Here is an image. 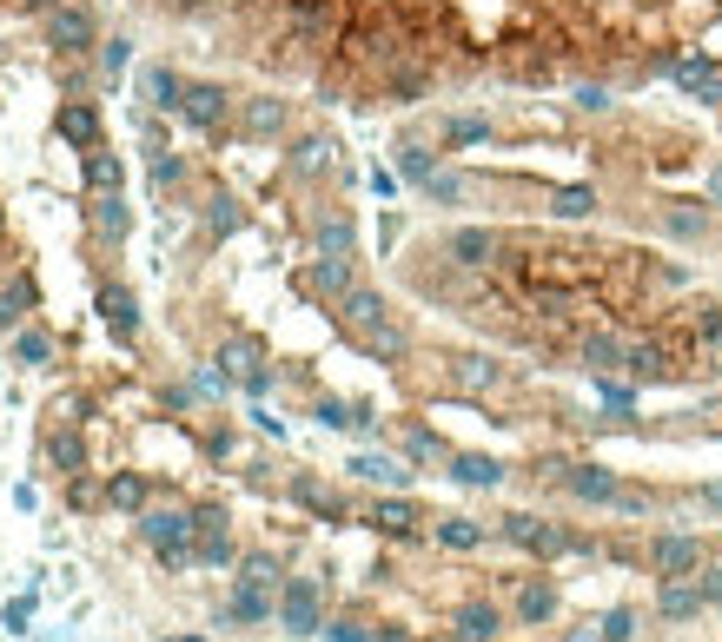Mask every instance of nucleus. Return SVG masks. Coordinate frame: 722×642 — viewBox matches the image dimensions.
Instances as JSON below:
<instances>
[{
	"mask_svg": "<svg viewBox=\"0 0 722 642\" xmlns=\"http://www.w3.org/2000/svg\"><path fill=\"white\" fill-rule=\"evenodd\" d=\"M332 107L676 87L722 133V0H146Z\"/></svg>",
	"mask_w": 722,
	"mask_h": 642,
	"instance_id": "1",
	"label": "nucleus"
},
{
	"mask_svg": "<svg viewBox=\"0 0 722 642\" xmlns=\"http://www.w3.org/2000/svg\"><path fill=\"white\" fill-rule=\"evenodd\" d=\"M412 292L485 325L543 365H577L597 332L670 345L696 378H722V298L650 246H603L530 225H451L412 259Z\"/></svg>",
	"mask_w": 722,
	"mask_h": 642,
	"instance_id": "2",
	"label": "nucleus"
},
{
	"mask_svg": "<svg viewBox=\"0 0 722 642\" xmlns=\"http://www.w3.org/2000/svg\"><path fill=\"white\" fill-rule=\"evenodd\" d=\"M504 530V543H517V550H530V556H577V550H590L577 530H564V523H550V517H504L498 523Z\"/></svg>",
	"mask_w": 722,
	"mask_h": 642,
	"instance_id": "3",
	"label": "nucleus"
},
{
	"mask_svg": "<svg viewBox=\"0 0 722 642\" xmlns=\"http://www.w3.org/2000/svg\"><path fill=\"white\" fill-rule=\"evenodd\" d=\"M279 629L285 635H318V629H326V583H318V577H285V590H279Z\"/></svg>",
	"mask_w": 722,
	"mask_h": 642,
	"instance_id": "4",
	"label": "nucleus"
},
{
	"mask_svg": "<svg viewBox=\"0 0 722 642\" xmlns=\"http://www.w3.org/2000/svg\"><path fill=\"white\" fill-rule=\"evenodd\" d=\"M644 556H650V570H657L663 583H670V577H696V570L709 564V550H702L696 536H650Z\"/></svg>",
	"mask_w": 722,
	"mask_h": 642,
	"instance_id": "5",
	"label": "nucleus"
},
{
	"mask_svg": "<svg viewBox=\"0 0 722 642\" xmlns=\"http://www.w3.org/2000/svg\"><path fill=\"white\" fill-rule=\"evenodd\" d=\"M139 536L152 543V550H186V543H199V517L193 510H139Z\"/></svg>",
	"mask_w": 722,
	"mask_h": 642,
	"instance_id": "6",
	"label": "nucleus"
},
{
	"mask_svg": "<svg viewBox=\"0 0 722 642\" xmlns=\"http://www.w3.org/2000/svg\"><path fill=\"white\" fill-rule=\"evenodd\" d=\"M371 530L391 536V543H412V536H425V510L412 497H378L371 504Z\"/></svg>",
	"mask_w": 722,
	"mask_h": 642,
	"instance_id": "7",
	"label": "nucleus"
},
{
	"mask_svg": "<svg viewBox=\"0 0 722 642\" xmlns=\"http://www.w3.org/2000/svg\"><path fill=\"white\" fill-rule=\"evenodd\" d=\"M272 616H279V596L259 590V583H232V603L219 609V622H232V629H259Z\"/></svg>",
	"mask_w": 722,
	"mask_h": 642,
	"instance_id": "8",
	"label": "nucleus"
},
{
	"mask_svg": "<svg viewBox=\"0 0 722 642\" xmlns=\"http://www.w3.org/2000/svg\"><path fill=\"white\" fill-rule=\"evenodd\" d=\"M702 609H709V596H702L696 577H670V583L657 590V616H663V622H696Z\"/></svg>",
	"mask_w": 722,
	"mask_h": 642,
	"instance_id": "9",
	"label": "nucleus"
},
{
	"mask_svg": "<svg viewBox=\"0 0 722 642\" xmlns=\"http://www.w3.org/2000/svg\"><path fill=\"white\" fill-rule=\"evenodd\" d=\"M451 629H457V642H498V629H504V609H498V603H485V596H470V603H457Z\"/></svg>",
	"mask_w": 722,
	"mask_h": 642,
	"instance_id": "10",
	"label": "nucleus"
},
{
	"mask_svg": "<svg viewBox=\"0 0 722 642\" xmlns=\"http://www.w3.org/2000/svg\"><path fill=\"white\" fill-rule=\"evenodd\" d=\"M146 497H152V484H146L139 470H107V510L139 517V510H146Z\"/></svg>",
	"mask_w": 722,
	"mask_h": 642,
	"instance_id": "11",
	"label": "nucleus"
},
{
	"mask_svg": "<svg viewBox=\"0 0 722 642\" xmlns=\"http://www.w3.org/2000/svg\"><path fill=\"white\" fill-rule=\"evenodd\" d=\"M47 34H53L60 53H79V47H94V14H87V8H60V14L47 21Z\"/></svg>",
	"mask_w": 722,
	"mask_h": 642,
	"instance_id": "12",
	"label": "nucleus"
},
{
	"mask_svg": "<svg viewBox=\"0 0 722 642\" xmlns=\"http://www.w3.org/2000/svg\"><path fill=\"white\" fill-rule=\"evenodd\" d=\"M292 504H305L311 517H326V523H345V497L326 491L318 477H292Z\"/></svg>",
	"mask_w": 722,
	"mask_h": 642,
	"instance_id": "13",
	"label": "nucleus"
},
{
	"mask_svg": "<svg viewBox=\"0 0 722 642\" xmlns=\"http://www.w3.org/2000/svg\"><path fill=\"white\" fill-rule=\"evenodd\" d=\"M511 609H517V622H550V616H556V590L530 577V583H517V603H511Z\"/></svg>",
	"mask_w": 722,
	"mask_h": 642,
	"instance_id": "14",
	"label": "nucleus"
},
{
	"mask_svg": "<svg viewBox=\"0 0 722 642\" xmlns=\"http://www.w3.org/2000/svg\"><path fill=\"white\" fill-rule=\"evenodd\" d=\"M564 484H571L577 497H590V504H616V491H623V484H616L610 470H590V464H577V470L564 477Z\"/></svg>",
	"mask_w": 722,
	"mask_h": 642,
	"instance_id": "15",
	"label": "nucleus"
},
{
	"mask_svg": "<svg viewBox=\"0 0 722 642\" xmlns=\"http://www.w3.org/2000/svg\"><path fill=\"white\" fill-rule=\"evenodd\" d=\"M199 564H206V570H232V564H238L225 523H206V530H199Z\"/></svg>",
	"mask_w": 722,
	"mask_h": 642,
	"instance_id": "16",
	"label": "nucleus"
},
{
	"mask_svg": "<svg viewBox=\"0 0 722 642\" xmlns=\"http://www.w3.org/2000/svg\"><path fill=\"white\" fill-rule=\"evenodd\" d=\"M53 464H60V477H79V470H87V444H79V431H73V424H60V431H53Z\"/></svg>",
	"mask_w": 722,
	"mask_h": 642,
	"instance_id": "17",
	"label": "nucleus"
},
{
	"mask_svg": "<svg viewBox=\"0 0 722 642\" xmlns=\"http://www.w3.org/2000/svg\"><path fill=\"white\" fill-rule=\"evenodd\" d=\"M60 133H66L73 146H94V139H100V113H94V107H60Z\"/></svg>",
	"mask_w": 722,
	"mask_h": 642,
	"instance_id": "18",
	"label": "nucleus"
},
{
	"mask_svg": "<svg viewBox=\"0 0 722 642\" xmlns=\"http://www.w3.org/2000/svg\"><path fill=\"white\" fill-rule=\"evenodd\" d=\"M451 477H457V484H470V491H491L504 470H498L491 457H451Z\"/></svg>",
	"mask_w": 722,
	"mask_h": 642,
	"instance_id": "19",
	"label": "nucleus"
},
{
	"mask_svg": "<svg viewBox=\"0 0 722 642\" xmlns=\"http://www.w3.org/2000/svg\"><path fill=\"white\" fill-rule=\"evenodd\" d=\"M238 583H259V590H285V570L272 564V556H238Z\"/></svg>",
	"mask_w": 722,
	"mask_h": 642,
	"instance_id": "20",
	"label": "nucleus"
},
{
	"mask_svg": "<svg viewBox=\"0 0 722 642\" xmlns=\"http://www.w3.org/2000/svg\"><path fill=\"white\" fill-rule=\"evenodd\" d=\"M438 543H444V550H477V543H485V523H470V517H444V523H438Z\"/></svg>",
	"mask_w": 722,
	"mask_h": 642,
	"instance_id": "21",
	"label": "nucleus"
},
{
	"mask_svg": "<svg viewBox=\"0 0 722 642\" xmlns=\"http://www.w3.org/2000/svg\"><path fill=\"white\" fill-rule=\"evenodd\" d=\"M352 470L365 477V484H405V477H412V470H405V464H397V457H358Z\"/></svg>",
	"mask_w": 722,
	"mask_h": 642,
	"instance_id": "22",
	"label": "nucleus"
},
{
	"mask_svg": "<svg viewBox=\"0 0 722 642\" xmlns=\"http://www.w3.org/2000/svg\"><path fill=\"white\" fill-rule=\"evenodd\" d=\"M47 358H53V338H47V332H21V338H14V365H27V371H40Z\"/></svg>",
	"mask_w": 722,
	"mask_h": 642,
	"instance_id": "23",
	"label": "nucleus"
},
{
	"mask_svg": "<svg viewBox=\"0 0 722 642\" xmlns=\"http://www.w3.org/2000/svg\"><path fill=\"white\" fill-rule=\"evenodd\" d=\"M100 311H107V332L133 338V298H126V292H107V298H100Z\"/></svg>",
	"mask_w": 722,
	"mask_h": 642,
	"instance_id": "24",
	"label": "nucleus"
},
{
	"mask_svg": "<svg viewBox=\"0 0 722 642\" xmlns=\"http://www.w3.org/2000/svg\"><path fill=\"white\" fill-rule=\"evenodd\" d=\"M66 497H73V510H94V504H107V484H94V477L79 470L73 484H66Z\"/></svg>",
	"mask_w": 722,
	"mask_h": 642,
	"instance_id": "25",
	"label": "nucleus"
},
{
	"mask_svg": "<svg viewBox=\"0 0 722 642\" xmlns=\"http://www.w3.org/2000/svg\"><path fill=\"white\" fill-rule=\"evenodd\" d=\"M318 635H326V642H378L358 616H339V622H326V629H318Z\"/></svg>",
	"mask_w": 722,
	"mask_h": 642,
	"instance_id": "26",
	"label": "nucleus"
},
{
	"mask_svg": "<svg viewBox=\"0 0 722 642\" xmlns=\"http://www.w3.org/2000/svg\"><path fill=\"white\" fill-rule=\"evenodd\" d=\"M597 622H603V642H629V629H636L629 609H610V616H597Z\"/></svg>",
	"mask_w": 722,
	"mask_h": 642,
	"instance_id": "27",
	"label": "nucleus"
},
{
	"mask_svg": "<svg viewBox=\"0 0 722 642\" xmlns=\"http://www.w3.org/2000/svg\"><path fill=\"white\" fill-rule=\"evenodd\" d=\"M696 583H702V596H709V603H722V570H715V564H702V570H696Z\"/></svg>",
	"mask_w": 722,
	"mask_h": 642,
	"instance_id": "28",
	"label": "nucleus"
},
{
	"mask_svg": "<svg viewBox=\"0 0 722 642\" xmlns=\"http://www.w3.org/2000/svg\"><path fill=\"white\" fill-rule=\"evenodd\" d=\"M571 642H603V622H584V629H571Z\"/></svg>",
	"mask_w": 722,
	"mask_h": 642,
	"instance_id": "29",
	"label": "nucleus"
}]
</instances>
